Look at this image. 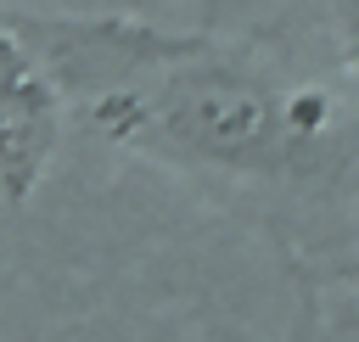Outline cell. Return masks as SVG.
Listing matches in <instances>:
<instances>
[{
  "label": "cell",
  "instance_id": "obj_1",
  "mask_svg": "<svg viewBox=\"0 0 359 342\" xmlns=\"http://www.w3.org/2000/svg\"><path fill=\"white\" fill-rule=\"evenodd\" d=\"M17 22L62 107L123 151L219 185H314L348 157L342 101L247 45L135 17L17 11Z\"/></svg>",
  "mask_w": 359,
  "mask_h": 342
},
{
  "label": "cell",
  "instance_id": "obj_2",
  "mask_svg": "<svg viewBox=\"0 0 359 342\" xmlns=\"http://www.w3.org/2000/svg\"><path fill=\"white\" fill-rule=\"evenodd\" d=\"M62 118L67 107L56 78L45 73L17 11L0 6V196L11 207H22L50 174V157L62 146Z\"/></svg>",
  "mask_w": 359,
  "mask_h": 342
}]
</instances>
